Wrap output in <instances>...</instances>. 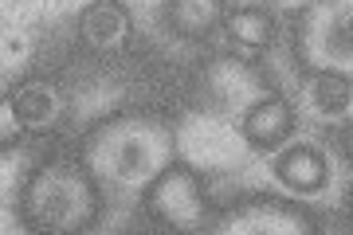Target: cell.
<instances>
[{
    "label": "cell",
    "mask_w": 353,
    "mask_h": 235,
    "mask_svg": "<svg viewBox=\"0 0 353 235\" xmlns=\"http://www.w3.org/2000/svg\"><path fill=\"white\" fill-rule=\"evenodd\" d=\"M243 137L252 149H275L283 145L294 130V110L287 99H259L252 110L243 114Z\"/></svg>",
    "instance_id": "4"
},
{
    "label": "cell",
    "mask_w": 353,
    "mask_h": 235,
    "mask_svg": "<svg viewBox=\"0 0 353 235\" xmlns=\"http://www.w3.org/2000/svg\"><path fill=\"white\" fill-rule=\"evenodd\" d=\"M275 176L290 188V192H299V196H314V192L326 188L330 169H326V157L314 153V149H290V153L279 157Z\"/></svg>",
    "instance_id": "8"
},
{
    "label": "cell",
    "mask_w": 353,
    "mask_h": 235,
    "mask_svg": "<svg viewBox=\"0 0 353 235\" xmlns=\"http://www.w3.org/2000/svg\"><path fill=\"white\" fill-rule=\"evenodd\" d=\"M150 208H153L157 220L176 227V232H196V227H204V220H208V204H204L201 181H196V173L185 169V165H173V169H165L161 176H153Z\"/></svg>",
    "instance_id": "2"
},
{
    "label": "cell",
    "mask_w": 353,
    "mask_h": 235,
    "mask_svg": "<svg viewBox=\"0 0 353 235\" xmlns=\"http://www.w3.org/2000/svg\"><path fill=\"white\" fill-rule=\"evenodd\" d=\"M310 106L322 122H350L353 118V83L345 74H318L310 83Z\"/></svg>",
    "instance_id": "10"
},
{
    "label": "cell",
    "mask_w": 353,
    "mask_h": 235,
    "mask_svg": "<svg viewBox=\"0 0 353 235\" xmlns=\"http://www.w3.org/2000/svg\"><path fill=\"white\" fill-rule=\"evenodd\" d=\"M94 185L79 173L75 165H43L28 188V208H32V220L43 223V227H59V232H71V227H83L94 216Z\"/></svg>",
    "instance_id": "1"
},
{
    "label": "cell",
    "mask_w": 353,
    "mask_h": 235,
    "mask_svg": "<svg viewBox=\"0 0 353 235\" xmlns=\"http://www.w3.org/2000/svg\"><path fill=\"white\" fill-rule=\"evenodd\" d=\"M79 36H83V43L94 48V51L122 48L126 36H130L126 4H118V0H99V4H90L87 12L79 16Z\"/></svg>",
    "instance_id": "5"
},
{
    "label": "cell",
    "mask_w": 353,
    "mask_h": 235,
    "mask_svg": "<svg viewBox=\"0 0 353 235\" xmlns=\"http://www.w3.org/2000/svg\"><path fill=\"white\" fill-rule=\"evenodd\" d=\"M224 227L228 232H310L314 223L306 212H294L287 204H275V200H259V204L232 212V220Z\"/></svg>",
    "instance_id": "6"
},
{
    "label": "cell",
    "mask_w": 353,
    "mask_h": 235,
    "mask_svg": "<svg viewBox=\"0 0 353 235\" xmlns=\"http://www.w3.org/2000/svg\"><path fill=\"white\" fill-rule=\"evenodd\" d=\"M12 102L28 130H51L59 122V114H63V99H59V90L51 83H24L12 94Z\"/></svg>",
    "instance_id": "11"
},
{
    "label": "cell",
    "mask_w": 353,
    "mask_h": 235,
    "mask_svg": "<svg viewBox=\"0 0 353 235\" xmlns=\"http://www.w3.org/2000/svg\"><path fill=\"white\" fill-rule=\"evenodd\" d=\"M224 32H228L232 48L240 51V55H259V51L271 48V39H275V20H271V12L259 8V4H243V8L224 16Z\"/></svg>",
    "instance_id": "7"
},
{
    "label": "cell",
    "mask_w": 353,
    "mask_h": 235,
    "mask_svg": "<svg viewBox=\"0 0 353 235\" xmlns=\"http://www.w3.org/2000/svg\"><path fill=\"white\" fill-rule=\"evenodd\" d=\"M165 20H169L176 36L204 39L208 32L224 24V0H169Z\"/></svg>",
    "instance_id": "9"
},
{
    "label": "cell",
    "mask_w": 353,
    "mask_h": 235,
    "mask_svg": "<svg viewBox=\"0 0 353 235\" xmlns=\"http://www.w3.org/2000/svg\"><path fill=\"white\" fill-rule=\"evenodd\" d=\"M279 8H290V12H294V8H306V4H310V0H275Z\"/></svg>",
    "instance_id": "13"
},
{
    "label": "cell",
    "mask_w": 353,
    "mask_h": 235,
    "mask_svg": "<svg viewBox=\"0 0 353 235\" xmlns=\"http://www.w3.org/2000/svg\"><path fill=\"white\" fill-rule=\"evenodd\" d=\"M165 161H169V134L157 130L153 122L126 125V134L118 137L114 149H110V169H114V176L126 181V185L161 176Z\"/></svg>",
    "instance_id": "3"
},
{
    "label": "cell",
    "mask_w": 353,
    "mask_h": 235,
    "mask_svg": "<svg viewBox=\"0 0 353 235\" xmlns=\"http://www.w3.org/2000/svg\"><path fill=\"white\" fill-rule=\"evenodd\" d=\"M350 208H353V196H350Z\"/></svg>",
    "instance_id": "14"
},
{
    "label": "cell",
    "mask_w": 353,
    "mask_h": 235,
    "mask_svg": "<svg viewBox=\"0 0 353 235\" xmlns=\"http://www.w3.org/2000/svg\"><path fill=\"white\" fill-rule=\"evenodd\" d=\"M24 130H28V125H24V118H20V110H16V102L4 99V102H0V145H4V149L16 145Z\"/></svg>",
    "instance_id": "12"
}]
</instances>
